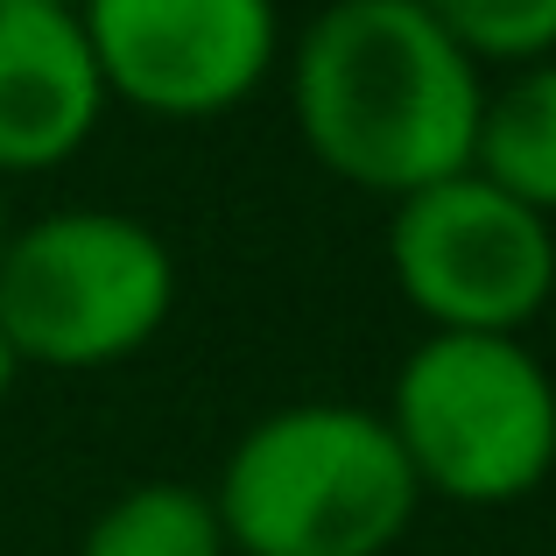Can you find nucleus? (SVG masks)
Masks as SVG:
<instances>
[{
	"label": "nucleus",
	"mask_w": 556,
	"mask_h": 556,
	"mask_svg": "<svg viewBox=\"0 0 556 556\" xmlns=\"http://www.w3.org/2000/svg\"><path fill=\"white\" fill-rule=\"evenodd\" d=\"M380 422L402 444L416 493L458 507L529 501L556 472V380L521 339L422 331L394 367Z\"/></svg>",
	"instance_id": "20e7f679"
},
{
	"label": "nucleus",
	"mask_w": 556,
	"mask_h": 556,
	"mask_svg": "<svg viewBox=\"0 0 556 556\" xmlns=\"http://www.w3.org/2000/svg\"><path fill=\"white\" fill-rule=\"evenodd\" d=\"M388 268L430 331L521 339L556 296V226L479 169L408 190L388 212Z\"/></svg>",
	"instance_id": "39448f33"
},
{
	"label": "nucleus",
	"mask_w": 556,
	"mask_h": 556,
	"mask_svg": "<svg viewBox=\"0 0 556 556\" xmlns=\"http://www.w3.org/2000/svg\"><path fill=\"white\" fill-rule=\"evenodd\" d=\"M106 99L155 121H212L261 92L282 50L275 0H78Z\"/></svg>",
	"instance_id": "423d86ee"
},
{
	"label": "nucleus",
	"mask_w": 556,
	"mask_h": 556,
	"mask_svg": "<svg viewBox=\"0 0 556 556\" xmlns=\"http://www.w3.org/2000/svg\"><path fill=\"white\" fill-rule=\"evenodd\" d=\"M177 311V254L135 212L64 204L0 240V331L22 367H121Z\"/></svg>",
	"instance_id": "7ed1b4c3"
},
{
	"label": "nucleus",
	"mask_w": 556,
	"mask_h": 556,
	"mask_svg": "<svg viewBox=\"0 0 556 556\" xmlns=\"http://www.w3.org/2000/svg\"><path fill=\"white\" fill-rule=\"evenodd\" d=\"M479 106L486 71L416 0H331L289 56L303 149L388 204L472 169Z\"/></svg>",
	"instance_id": "f257e3e1"
},
{
	"label": "nucleus",
	"mask_w": 556,
	"mask_h": 556,
	"mask_svg": "<svg viewBox=\"0 0 556 556\" xmlns=\"http://www.w3.org/2000/svg\"><path fill=\"white\" fill-rule=\"evenodd\" d=\"M0 8H78V0H0Z\"/></svg>",
	"instance_id": "f8f14e48"
},
{
	"label": "nucleus",
	"mask_w": 556,
	"mask_h": 556,
	"mask_svg": "<svg viewBox=\"0 0 556 556\" xmlns=\"http://www.w3.org/2000/svg\"><path fill=\"white\" fill-rule=\"evenodd\" d=\"M78 556H232L212 493L184 479H141L92 515Z\"/></svg>",
	"instance_id": "1a4fd4ad"
},
{
	"label": "nucleus",
	"mask_w": 556,
	"mask_h": 556,
	"mask_svg": "<svg viewBox=\"0 0 556 556\" xmlns=\"http://www.w3.org/2000/svg\"><path fill=\"white\" fill-rule=\"evenodd\" d=\"M28 367H22V359H14V345H8V331H0V402H8V394H14V380H22Z\"/></svg>",
	"instance_id": "9b49d317"
},
{
	"label": "nucleus",
	"mask_w": 556,
	"mask_h": 556,
	"mask_svg": "<svg viewBox=\"0 0 556 556\" xmlns=\"http://www.w3.org/2000/svg\"><path fill=\"white\" fill-rule=\"evenodd\" d=\"M8 226H14V218H8V198H0V240H8Z\"/></svg>",
	"instance_id": "ddd939ff"
},
{
	"label": "nucleus",
	"mask_w": 556,
	"mask_h": 556,
	"mask_svg": "<svg viewBox=\"0 0 556 556\" xmlns=\"http://www.w3.org/2000/svg\"><path fill=\"white\" fill-rule=\"evenodd\" d=\"M106 106L78 8H0V177L71 163Z\"/></svg>",
	"instance_id": "0eeeda50"
},
{
	"label": "nucleus",
	"mask_w": 556,
	"mask_h": 556,
	"mask_svg": "<svg viewBox=\"0 0 556 556\" xmlns=\"http://www.w3.org/2000/svg\"><path fill=\"white\" fill-rule=\"evenodd\" d=\"M479 71L486 64H543L556 56V0H416Z\"/></svg>",
	"instance_id": "9d476101"
},
{
	"label": "nucleus",
	"mask_w": 556,
	"mask_h": 556,
	"mask_svg": "<svg viewBox=\"0 0 556 556\" xmlns=\"http://www.w3.org/2000/svg\"><path fill=\"white\" fill-rule=\"evenodd\" d=\"M422 493L367 402H289L247 422L212 486L240 556H388Z\"/></svg>",
	"instance_id": "f03ea898"
},
{
	"label": "nucleus",
	"mask_w": 556,
	"mask_h": 556,
	"mask_svg": "<svg viewBox=\"0 0 556 556\" xmlns=\"http://www.w3.org/2000/svg\"><path fill=\"white\" fill-rule=\"evenodd\" d=\"M472 169L556 226V56L521 64L501 85H486Z\"/></svg>",
	"instance_id": "6e6552de"
}]
</instances>
